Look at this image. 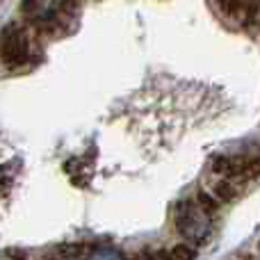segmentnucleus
<instances>
[{"instance_id":"20e7f679","label":"nucleus","mask_w":260,"mask_h":260,"mask_svg":"<svg viewBox=\"0 0 260 260\" xmlns=\"http://www.w3.org/2000/svg\"><path fill=\"white\" fill-rule=\"evenodd\" d=\"M208 174L221 176L235 185H242L260 174L253 155H242V153H231V155H212L208 160Z\"/></svg>"},{"instance_id":"f257e3e1","label":"nucleus","mask_w":260,"mask_h":260,"mask_svg":"<svg viewBox=\"0 0 260 260\" xmlns=\"http://www.w3.org/2000/svg\"><path fill=\"white\" fill-rule=\"evenodd\" d=\"M39 57L37 44L30 37V27L9 23L0 32V62L7 69H21Z\"/></svg>"},{"instance_id":"f03ea898","label":"nucleus","mask_w":260,"mask_h":260,"mask_svg":"<svg viewBox=\"0 0 260 260\" xmlns=\"http://www.w3.org/2000/svg\"><path fill=\"white\" fill-rule=\"evenodd\" d=\"M21 12L27 18V27L41 35H55L57 30H64L67 16L71 14L62 0H23Z\"/></svg>"},{"instance_id":"9d476101","label":"nucleus","mask_w":260,"mask_h":260,"mask_svg":"<svg viewBox=\"0 0 260 260\" xmlns=\"http://www.w3.org/2000/svg\"><path fill=\"white\" fill-rule=\"evenodd\" d=\"M57 260H64V258H57Z\"/></svg>"},{"instance_id":"1a4fd4ad","label":"nucleus","mask_w":260,"mask_h":260,"mask_svg":"<svg viewBox=\"0 0 260 260\" xmlns=\"http://www.w3.org/2000/svg\"><path fill=\"white\" fill-rule=\"evenodd\" d=\"M133 260H171L167 249H151V251H144L139 256H135Z\"/></svg>"},{"instance_id":"39448f33","label":"nucleus","mask_w":260,"mask_h":260,"mask_svg":"<svg viewBox=\"0 0 260 260\" xmlns=\"http://www.w3.org/2000/svg\"><path fill=\"white\" fill-rule=\"evenodd\" d=\"M199 187H201L206 194H210L219 206L233 203L235 199H238V192H240V185L231 183V180L221 178V176H215V174H203Z\"/></svg>"},{"instance_id":"6e6552de","label":"nucleus","mask_w":260,"mask_h":260,"mask_svg":"<svg viewBox=\"0 0 260 260\" xmlns=\"http://www.w3.org/2000/svg\"><path fill=\"white\" fill-rule=\"evenodd\" d=\"M171 260H194L197 258V249L192 244H174V247L167 249Z\"/></svg>"},{"instance_id":"7ed1b4c3","label":"nucleus","mask_w":260,"mask_h":260,"mask_svg":"<svg viewBox=\"0 0 260 260\" xmlns=\"http://www.w3.org/2000/svg\"><path fill=\"white\" fill-rule=\"evenodd\" d=\"M171 221H174V229L180 238L189 240V242L199 244L208 238L210 233V217H206L201 212V208L194 203V199H180L178 203L171 210Z\"/></svg>"},{"instance_id":"0eeeda50","label":"nucleus","mask_w":260,"mask_h":260,"mask_svg":"<svg viewBox=\"0 0 260 260\" xmlns=\"http://www.w3.org/2000/svg\"><path fill=\"white\" fill-rule=\"evenodd\" d=\"M85 260H126V256L114 247H94L89 249Z\"/></svg>"},{"instance_id":"423d86ee","label":"nucleus","mask_w":260,"mask_h":260,"mask_svg":"<svg viewBox=\"0 0 260 260\" xmlns=\"http://www.w3.org/2000/svg\"><path fill=\"white\" fill-rule=\"evenodd\" d=\"M192 199H194V203H197V206L201 208V212H203V215H206V217H215L217 212H219V208H221L219 203H217L215 199L210 197V194H206V192H203L201 187L197 189V194H194Z\"/></svg>"}]
</instances>
